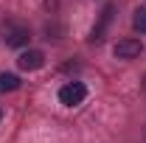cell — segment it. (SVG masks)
<instances>
[{
	"label": "cell",
	"instance_id": "2",
	"mask_svg": "<svg viewBox=\"0 0 146 143\" xmlns=\"http://www.w3.org/2000/svg\"><path fill=\"white\" fill-rule=\"evenodd\" d=\"M28 28L25 25H20V23H6L3 25V42L9 45V48H20V45H25L28 42Z\"/></svg>",
	"mask_w": 146,
	"mask_h": 143
},
{
	"label": "cell",
	"instance_id": "5",
	"mask_svg": "<svg viewBox=\"0 0 146 143\" xmlns=\"http://www.w3.org/2000/svg\"><path fill=\"white\" fill-rule=\"evenodd\" d=\"M17 65L23 70H39L42 65H45V54L42 51H23L17 59Z\"/></svg>",
	"mask_w": 146,
	"mask_h": 143
},
{
	"label": "cell",
	"instance_id": "1",
	"mask_svg": "<svg viewBox=\"0 0 146 143\" xmlns=\"http://www.w3.org/2000/svg\"><path fill=\"white\" fill-rule=\"evenodd\" d=\"M84 98H87V87H84L82 81H68L65 87L59 90V101H62L65 107H79Z\"/></svg>",
	"mask_w": 146,
	"mask_h": 143
},
{
	"label": "cell",
	"instance_id": "9",
	"mask_svg": "<svg viewBox=\"0 0 146 143\" xmlns=\"http://www.w3.org/2000/svg\"><path fill=\"white\" fill-rule=\"evenodd\" d=\"M0 118H3V109H0Z\"/></svg>",
	"mask_w": 146,
	"mask_h": 143
},
{
	"label": "cell",
	"instance_id": "3",
	"mask_svg": "<svg viewBox=\"0 0 146 143\" xmlns=\"http://www.w3.org/2000/svg\"><path fill=\"white\" fill-rule=\"evenodd\" d=\"M112 14H115V6H104V11H101L98 23L93 25V31H90V42H93V45L101 42V39L107 36V28H110V23H112Z\"/></svg>",
	"mask_w": 146,
	"mask_h": 143
},
{
	"label": "cell",
	"instance_id": "8",
	"mask_svg": "<svg viewBox=\"0 0 146 143\" xmlns=\"http://www.w3.org/2000/svg\"><path fill=\"white\" fill-rule=\"evenodd\" d=\"M141 87H143V93H146V76H143V79H141Z\"/></svg>",
	"mask_w": 146,
	"mask_h": 143
},
{
	"label": "cell",
	"instance_id": "4",
	"mask_svg": "<svg viewBox=\"0 0 146 143\" xmlns=\"http://www.w3.org/2000/svg\"><path fill=\"white\" fill-rule=\"evenodd\" d=\"M141 51H143V45H141V39H135V36L118 39V45H115V56H118V59H135V56H141Z\"/></svg>",
	"mask_w": 146,
	"mask_h": 143
},
{
	"label": "cell",
	"instance_id": "7",
	"mask_svg": "<svg viewBox=\"0 0 146 143\" xmlns=\"http://www.w3.org/2000/svg\"><path fill=\"white\" fill-rule=\"evenodd\" d=\"M132 25H135V31L146 34V3L135 9V17H132Z\"/></svg>",
	"mask_w": 146,
	"mask_h": 143
},
{
	"label": "cell",
	"instance_id": "6",
	"mask_svg": "<svg viewBox=\"0 0 146 143\" xmlns=\"http://www.w3.org/2000/svg\"><path fill=\"white\" fill-rule=\"evenodd\" d=\"M20 87V76L14 73H0V93H11Z\"/></svg>",
	"mask_w": 146,
	"mask_h": 143
}]
</instances>
